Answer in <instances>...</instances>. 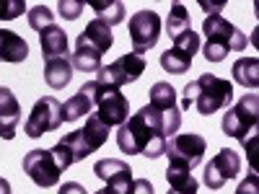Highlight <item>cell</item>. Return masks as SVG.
Returning <instances> with one entry per match:
<instances>
[{
    "mask_svg": "<svg viewBox=\"0 0 259 194\" xmlns=\"http://www.w3.org/2000/svg\"><path fill=\"white\" fill-rule=\"evenodd\" d=\"M182 127V112H161L156 106L145 104L140 112L127 117L119 124L117 145L127 156H145L156 161L163 156L166 137H171Z\"/></svg>",
    "mask_w": 259,
    "mask_h": 194,
    "instance_id": "1",
    "label": "cell"
},
{
    "mask_svg": "<svg viewBox=\"0 0 259 194\" xmlns=\"http://www.w3.org/2000/svg\"><path fill=\"white\" fill-rule=\"evenodd\" d=\"M106 140H109V127L91 112L83 129H75V132L65 135L60 142H55V148H50V153L55 156V161L62 171H68L73 163H80L83 158L96 153Z\"/></svg>",
    "mask_w": 259,
    "mask_h": 194,
    "instance_id": "2",
    "label": "cell"
},
{
    "mask_svg": "<svg viewBox=\"0 0 259 194\" xmlns=\"http://www.w3.org/2000/svg\"><path fill=\"white\" fill-rule=\"evenodd\" d=\"M231 101H233V83L226 80V78L212 75V73H205L197 80L187 83L179 109L187 112L189 106L194 104L202 117H210V114L221 112V109H228Z\"/></svg>",
    "mask_w": 259,
    "mask_h": 194,
    "instance_id": "3",
    "label": "cell"
},
{
    "mask_svg": "<svg viewBox=\"0 0 259 194\" xmlns=\"http://www.w3.org/2000/svg\"><path fill=\"white\" fill-rule=\"evenodd\" d=\"M114 44V34L112 29L101 24L99 18H94L89 26L83 29V34L75 39V50H73V68L80 73H99L101 68V57L112 50Z\"/></svg>",
    "mask_w": 259,
    "mask_h": 194,
    "instance_id": "4",
    "label": "cell"
},
{
    "mask_svg": "<svg viewBox=\"0 0 259 194\" xmlns=\"http://www.w3.org/2000/svg\"><path fill=\"white\" fill-rule=\"evenodd\" d=\"M202 34H205V47H200V52L205 55L207 62H221L228 57V52H241L249 44L246 34L236 29L223 16H205Z\"/></svg>",
    "mask_w": 259,
    "mask_h": 194,
    "instance_id": "5",
    "label": "cell"
},
{
    "mask_svg": "<svg viewBox=\"0 0 259 194\" xmlns=\"http://www.w3.org/2000/svg\"><path fill=\"white\" fill-rule=\"evenodd\" d=\"M205 150H207V140L202 135L184 132V135H174L171 140H166L163 156L168 158V168L189 174L192 168H197L202 163Z\"/></svg>",
    "mask_w": 259,
    "mask_h": 194,
    "instance_id": "6",
    "label": "cell"
},
{
    "mask_svg": "<svg viewBox=\"0 0 259 194\" xmlns=\"http://www.w3.org/2000/svg\"><path fill=\"white\" fill-rule=\"evenodd\" d=\"M91 83V96H94V114L106 124V127H119L124 124V119L130 117V101L127 96L114 88V85H104V83H96V80H89Z\"/></svg>",
    "mask_w": 259,
    "mask_h": 194,
    "instance_id": "7",
    "label": "cell"
},
{
    "mask_svg": "<svg viewBox=\"0 0 259 194\" xmlns=\"http://www.w3.org/2000/svg\"><path fill=\"white\" fill-rule=\"evenodd\" d=\"M259 124V96L246 93L236 101L231 109L223 114V132L236 140H246L249 132H254Z\"/></svg>",
    "mask_w": 259,
    "mask_h": 194,
    "instance_id": "8",
    "label": "cell"
},
{
    "mask_svg": "<svg viewBox=\"0 0 259 194\" xmlns=\"http://www.w3.org/2000/svg\"><path fill=\"white\" fill-rule=\"evenodd\" d=\"M60 124H62V104L55 96H41L29 112V119L24 122V132L26 137L36 140L41 135L60 129Z\"/></svg>",
    "mask_w": 259,
    "mask_h": 194,
    "instance_id": "9",
    "label": "cell"
},
{
    "mask_svg": "<svg viewBox=\"0 0 259 194\" xmlns=\"http://www.w3.org/2000/svg\"><path fill=\"white\" fill-rule=\"evenodd\" d=\"M145 57L135 55V52H127L122 55L119 60H114L112 65H104V68H99L96 73V83H104V85H114V88H119V85H130L135 83L143 73H145Z\"/></svg>",
    "mask_w": 259,
    "mask_h": 194,
    "instance_id": "10",
    "label": "cell"
},
{
    "mask_svg": "<svg viewBox=\"0 0 259 194\" xmlns=\"http://www.w3.org/2000/svg\"><path fill=\"white\" fill-rule=\"evenodd\" d=\"M130 41H133V52L135 55H145L148 50H153L158 44L161 36V16L156 11H138L130 18Z\"/></svg>",
    "mask_w": 259,
    "mask_h": 194,
    "instance_id": "11",
    "label": "cell"
},
{
    "mask_svg": "<svg viewBox=\"0 0 259 194\" xmlns=\"http://www.w3.org/2000/svg\"><path fill=\"white\" fill-rule=\"evenodd\" d=\"M197 52H200V34L189 29L174 39V47L161 55V68L171 75H182L192 68V57Z\"/></svg>",
    "mask_w": 259,
    "mask_h": 194,
    "instance_id": "12",
    "label": "cell"
},
{
    "mask_svg": "<svg viewBox=\"0 0 259 194\" xmlns=\"http://www.w3.org/2000/svg\"><path fill=\"white\" fill-rule=\"evenodd\" d=\"M24 174L41 189L57 186L62 179V168L57 166L50 150H29L24 156Z\"/></svg>",
    "mask_w": 259,
    "mask_h": 194,
    "instance_id": "13",
    "label": "cell"
},
{
    "mask_svg": "<svg viewBox=\"0 0 259 194\" xmlns=\"http://www.w3.org/2000/svg\"><path fill=\"white\" fill-rule=\"evenodd\" d=\"M239 174H241V158H239V153H233L231 148H223L221 153H215L207 161L202 184L207 189H223L231 179H236Z\"/></svg>",
    "mask_w": 259,
    "mask_h": 194,
    "instance_id": "14",
    "label": "cell"
},
{
    "mask_svg": "<svg viewBox=\"0 0 259 194\" xmlns=\"http://www.w3.org/2000/svg\"><path fill=\"white\" fill-rule=\"evenodd\" d=\"M94 176L106 181V194H133V168L119 158H104L96 161Z\"/></svg>",
    "mask_w": 259,
    "mask_h": 194,
    "instance_id": "15",
    "label": "cell"
},
{
    "mask_svg": "<svg viewBox=\"0 0 259 194\" xmlns=\"http://www.w3.org/2000/svg\"><path fill=\"white\" fill-rule=\"evenodd\" d=\"M21 119V104L13 96L11 88L0 85V137L13 140L16 137V124Z\"/></svg>",
    "mask_w": 259,
    "mask_h": 194,
    "instance_id": "16",
    "label": "cell"
},
{
    "mask_svg": "<svg viewBox=\"0 0 259 194\" xmlns=\"http://www.w3.org/2000/svg\"><path fill=\"white\" fill-rule=\"evenodd\" d=\"M91 112H94L91 83H83L80 91L62 104V122H78L80 117H89Z\"/></svg>",
    "mask_w": 259,
    "mask_h": 194,
    "instance_id": "17",
    "label": "cell"
},
{
    "mask_svg": "<svg viewBox=\"0 0 259 194\" xmlns=\"http://www.w3.org/2000/svg\"><path fill=\"white\" fill-rule=\"evenodd\" d=\"M29 57V44L11 29H0V62L18 65Z\"/></svg>",
    "mask_w": 259,
    "mask_h": 194,
    "instance_id": "18",
    "label": "cell"
},
{
    "mask_svg": "<svg viewBox=\"0 0 259 194\" xmlns=\"http://www.w3.org/2000/svg\"><path fill=\"white\" fill-rule=\"evenodd\" d=\"M73 73H75V68H73L70 55L55 57V60H45V80H47L50 88H55V91L65 88V85L73 80Z\"/></svg>",
    "mask_w": 259,
    "mask_h": 194,
    "instance_id": "19",
    "label": "cell"
},
{
    "mask_svg": "<svg viewBox=\"0 0 259 194\" xmlns=\"http://www.w3.org/2000/svg\"><path fill=\"white\" fill-rule=\"evenodd\" d=\"M39 47L45 60H55V57H65L68 55V34L60 26H47L45 31H39Z\"/></svg>",
    "mask_w": 259,
    "mask_h": 194,
    "instance_id": "20",
    "label": "cell"
},
{
    "mask_svg": "<svg viewBox=\"0 0 259 194\" xmlns=\"http://www.w3.org/2000/svg\"><path fill=\"white\" fill-rule=\"evenodd\" d=\"M148 104L156 106V109H161V112H177L179 109L177 88L171 83H153V85H150V91H148Z\"/></svg>",
    "mask_w": 259,
    "mask_h": 194,
    "instance_id": "21",
    "label": "cell"
},
{
    "mask_svg": "<svg viewBox=\"0 0 259 194\" xmlns=\"http://www.w3.org/2000/svg\"><path fill=\"white\" fill-rule=\"evenodd\" d=\"M96 18L106 26H117L124 21V3L122 0H89Z\"/></svg>",
    "mask_w": 259,
    "mask_h": 194,
    "instance_id": "22",
    "label": "cell"
},
{
    "mask_svg": "<svg viewBox=\"0 0 259 194\" xmlns=\"http://www.w3.org/2000/svg\"><path fill=\"white\" fill-rule=\"evenodd\" d=\"M233 80L244 85V88H256L259 85V60L256 57H241L233 62Z\"/></svg>",
    "mask_w": 259,
    "mask_h": 194,
    "instance_id": "23",
    "label": "cell"
},
{
    "mask_svg": "<svg viewBox=\"0 0 259 194\" xmlns=\"http://www.w3.org/2000/svg\"><path fill=\"white\" fill-rule=\"evenodd\" d=\"M189 26H192V18H189L187 6L184 3H174V6H171V11H168V18H166V34L171 39H177L184 31H189Z\"/></svg>",
    "mask_w": 259,
    "mask_h": 194,
    "instance_id": "24",
    "label": "cell"
},
{
    "mask_svg": "<svg viewBox=\"0 0 259 194\" xmlns=\"http://www.w3.org/2000/svg\"><path fill=\"white\" fill-rule=\"evenodd\" d=\"M166 181H168V191H177V194H197V179H192L187 171H174L168 168L166 171Z\"/></svg>",
    "mask_w": 259,
    "mask_h": 194,
    "instance_id": "25",
    "label": "cell"
},
{
    "mask_svg": "<svg viewBox=\"0 0 259 194\" xmlns=\"http://www.w3.org/2000/svg\"><path fill=\"white\" fill-rule=\"evenodd\" d=\"M29 26L34 31H45L47 26H52V11L47 6H41V3L31 6L29 8Z\"/></svg>",
    "mask_w": 259,
    "mask_h": 194,
    "instance_id": "26",
    "label": "cell"
},
{
    "mask_svg": "<svg viewBox=\"0 0 259 194\" xmlns=\"http://www.w3.org/2000/svg\"><path fill=\"white\" fill-rule=\"evenodd\" d=\"M26 11L24 0H0V21H13Z\"/></svg>",
    "mask_w": 259,
    "mask_h": 194,
    "instance_id": "27",
    "label": "cell"
},
{
    "mask_svg": "<svg viewBox=\"0 0 259 194\" xmlns=\"http://www.w3.org/2000/svg\"><path fill=\"white\" fill-rule=\"evenodd\" d=\"M57 11H60V16L65 21H75L83 13V0H60Z\"/></svg>",
    "mask_w": 259,
    "mask_h": 194,
    "instance_id": "28",
    "label": "cell"
},
{
    "mask_svg": "<svg viewBox=\"0 0 259 194\" xmlns=\"http://www.w3.org/2000/svg\"><path fill=\"white\" fill-rule=\"evenodd\" d=\"M236 194H259V176L254 174H246V179L239 184V189H236Z\"/></svg>",
    "mask_w": 259,
    "mask_h": 194,
    "instance_id": "29",
    "label": "cell"
},
{
    "mask_svg": "<svg viewBox=\"0 0 259 194\" xmlns=\"http://www.w3.org/2000/svg\"><path fill=\"white\" fill-rule=\"evenodd\" d=\"M57 194H89V191H85V186L78 184V181H65Z\"/></svg>",
    "mask_w": 259,
    "mask_h": 194,
    "instance_id": "30",
    "label": "cell"
},
{
    "mask_svg": "<svg viewBox=\"0 0 259 194\" xmlns=\"http://www.w3.org/2000/svg\"><path fill=\"white\" fill-rule=\"evenodd\" d=\"M133 194H153V184H150L148 179H135Z\"/></svg>",
    "mask_w": 259,
    "mask_h": 194,
    "instance_id": "31",
    "label": "cell"
},
{
    "mask_svg": "<svg viewBox=\"0 0 259 194\" xmlns=\"http://www.w3.org/2000/svg\"><path fill=\"white\" fill-rule=\"evenodd\" d=\"M0 194H11V181L0 176Z\"/></svg>",
    "mask_w": 259,
    "mask_h": 194,
    "instance_id": "32",
    "label": "cell"
},
{
    "mask_svg": "<svg viewBox=\"0 0 259 194\" xmlns=\"http://www.w3.org/2000/svg\"><path fill=\"white\" fill-rule=\"evenodd\" d=\"M96 194H106V189H99V191H96Z\"/></svg>",
    "mask_w": 259,
    "mask_h": 194,
    "instance_id": "33",
    "label": "cell"
}]
</instances>
